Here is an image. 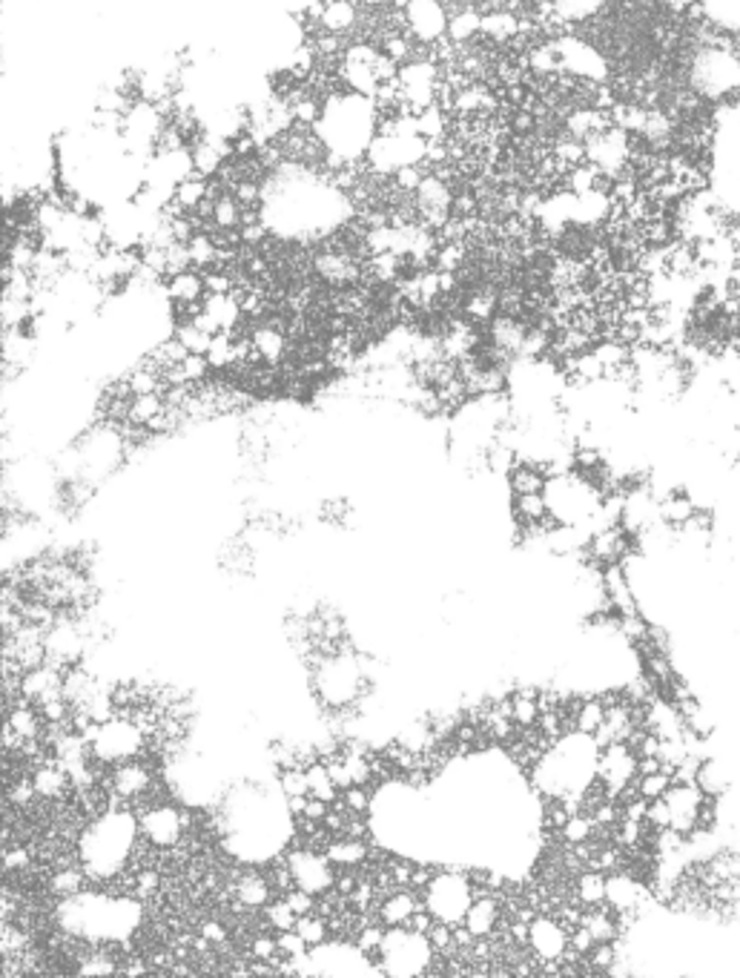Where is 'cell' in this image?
Masks as SVG:
<instances>
[{"mask_svg":"<svg viewBox=\"0 0 740 978\" xmlns=\"http://www.w3.org/2000/svg\"><path fill=\"white\" fill-rule=\"evenodd\" d=\"M482 35L494 43L514 41L519 35V18L511 9H488L482 12Z\"/></svg>","mask_w":740,"mask_h":978,"instance_id":"cell-13","label":"cell"},{"mask_svg":"<svg viewBox=\"0 0 740 978\" xmlns=\"http://www.w3.org/2000/svg\"><path fill=\"white\" fill-rule=\"evenodd\" d=\"M296 921H299V915H296L293 910H290V904H287L284 898H282V901H276V904H270V907L264 910V924L270 927V930H276V933L293 930Z\"/></svg>","mask_w":740,"mask_h":978,"instance_id":"cell-34","label":"cell"},{"mask_svg":"<svg viewBox=\"0 0 740 978\" xmlns=\"http://www.w3.org/2000/svg\"><path fill=\"white\" fill-rule=\"evenodd\" d=\"M250 339H253V348H256V353L261 356L264 364H276L287 353L284 333L276 325H261V327H256L250 333Z\"/></svg>","mask_w":740,"mask_h":978,"instance_id":"cell-16","label":"cell"},{"mask_svg":"<svg viewBox=\"0 0 740 978\" xmlns=\"http://www.w3.org/2000/svg\"><path fill=\"white\" fill-rule=\"evenodd\" d=\"M287 866H290V872H293L296 887L313 892V896H324V892L331 889L333 881H336V875L331 870L333 864H327L324 852L296 847L293 852L287 855Z\"/></svg>","mask_w":740,"mask_h":978,"instance_id":"cell-3","label":"cell"},{"mask_svg":"<svg viewBox=\"0 0 740 978\" xmlns=\"http://www.w3.org/2000/svg\"><path fill=\"white\" fill-rule=\"evenodd\" d=\"M164 408H167V402H164L161 394H138V396H132V402H129L127 422L147 427L155 417H159V413H164Z\"/></svg>","mask_w":740,"mask_h":978,"instance_id":"cell-24","label":"cell"},{"mask_svg":"<svg viewBox=\"0 0 740 978\" xmlns=\"http://www.w3.org/2000/svg\"><path fill=\"white\" fill-rule=\"evenodd\" d=\"M605 881H609V875L594 870V866H586V870L574 878V898L586 910L600 907V904H605Z\"/></svg>","mask_w":740,"mask_h":978,"instance_id":"cell-15","label":"cell"},{"mask_svg":"<svg viewBox=\"0 0 740 978\" xmlns=\"http://www.w3.org/2000/svg\"><path fill=\"white\" fill-rule=\"evenodd\" d=\"M32 847H12V849H6L4 852V861H6V870H12V872H27L29 870V866L35 864L32 861Z\"/></svg>","mask_w":740,"mask_h":978,"instance_id":"cell-46","label":"cell"},{"mask_svg":"<svg viewBox=\"0 0 740 978\" xmlns=\"http://www.w3.org/2000/svg\"><path fill=\"white\" fill-rule=\"evenodd\" d=\"M50 892L58 898H69L75 896V892L83 889V884H87V878H83V870H78V866H60V870H55L50 875Z\"/></svg>","mask_w":740,"mask_h":978,"instance_id":"cell-27","label":"cell"},{"mask_svg":"<svg viewBox=\"0 0 740 978\" xmlns=\"http://www.w3.org/2000/svg\"><path fill=\"white\" fill-rule=\"evenodd\" d=\"M284 901L290 904V910H293L296 915H310V912H316V898H313V892L301 889V887H293L290 892H284Z\"/></svg>","mask_w":740,"mask_h":978,"instance_id":"cell-43","label":"cell"},{"mask_svg":"<svg viewBox=\"0 0 740 978\" xmlns=\"http://www.w3.org/2000/svg\"><path fill=\"white\" fill-rule=\"evenodd\" d=\"M422 904L428 907L440 921L456 924L465 919V912L474 901V892H471V881H465L463 875H436L433 881L425 887L422 892Z\"/></svg>","mask_w":740,"mask_h":978,"instance_id":"cell-1","label":"cell"},{"mask_svg":"<svg viewBox=\"0 0 740 978\" xmlns=\"http://www.w3.org/2000/svg\"><path fill=\"white\" fill-rule=\"evenodd\" d=\"M417 195V210L428 227H445L454 210V192L442 176H425Z\"/></svg>","mask_w":740,"mask_h":978,"instance_id":"cell-4","label":"cell"},{"mask_svg":"<svg viewBox=\"0 0 740 978\" xmlns=\"http://www.w3.org/2000/svg\"><path fill=\"white\" fill-rule=\"evenodd\" d=\"M368 9H385V6H393V0H362Z\"/></svg>","mask_w":740,"mask_h":978,"instance_id":"cell-53","label":"cell"},{"mask_svg":"<svg viewBox=\"0 0 740 978\" xmlns=\"http://www.w3.org/2000/svg\"><path fill=\"white\" fill-rule=\"evenodd\" d=\"M594 833H597V824H594V818L588 812H574L565 821V826L560 829V838H563L565 847H577V843L591 841Z\"/></svg>","mask_w":740,"mask_h":978,"instance_id":"cell-29","label":"cell"},{"mask_svg":"<svg viewBox=\"0 0 740 978\" xmlns=\"http://www.w3.org/2000/svg\"><path fill=\"white\" fill-rule=\"evenodd\" d=\"M496 304H500V301H496V299L491 296V293H485V296H474V299H471V301L465 304V310H468L471 319L485 322V319H491V316H494Z\"/></svg>","mask_w":740,"mask_h":978,"instance_id":"cell-44","label":"cell"},{"mask_svg":"<svg viewBox=\"0 0 740 978\" xmlns=\"http://www.w3.org/2000/svg\"><path fill=\"white\" fill-rule=\"evenodd\" d=\"M175 336L181 339V345H184L190 353H207L210 350V341H213V333H207V330H201L196 322H181Z\"/></svg>","mask_w":740,"mask_h":978,"instance_id":"cell-33","label":"cell"},{"mask_svg":"<svg viewBox=\"0 0 740 978\" xmlns=\"http://www.w3.org/2000/svg\"><path fill=\"white\" fill-rule=\"evenodd\" d=\"M417 129H419V136H425L428 141H442L448 121H445V113L440 109V104H431V106H425L422 113H417Z\"/></svg>","mask_w":740,"mask_h":978,"instance_id":"cell-31","label":"cell"},{"mask_svg":"<svg viewBox=\"0 0 740 978\" xmlns=\"http://www.w3.org/2000/svg\"><path fill=\"white\" fill-rule=\"evenodd\" d=\"M250 958L273 961L276 967H278V964H282V961H278V958H282V952H278V938L264 935V933L253 935V938H250Z\"/></svg>","mask_w":740,"mask_h":978,"instance_id":"cell-35","label":"cell"},{"mask_svg":"<svg viewBox=\"0 0 740 978\" xmlns=\"http://www.w3.org/2000/svg\"><path fill=\"white\" fill-rule=\"evenodd\" d=\"M199 935H201L204 941H207V944H213V947H222L224 941H230L227 924H224V921H218V919L204 921V924L199 927Z\"/></svg>","mask_w":740,"mask_h":978,"instance_id":"cell-48","label":"cell"},{"mask_svg":"<svg viewBox=\"0 0 740 978\" xmlns=\"http://www.w3.org/2000/svg\"><path fill=\"white\" fill-rule=\"evenodd\" d=\"M697 784L700 789L709 794V798H721V794L729 789V775L723 772V766L718 761H700V769H697Z\"/></svg>","mask_w":740,"mask_h":978,"instance_id":"cell-28","label":"cell"},{"mask_svg":"<svg viewBox=\"0 0 740 978\" xmlns=\"http://www.w3.org/2000/svg\"><path fill=\"white\" fill-rule=\"evenodd\" d=\"M385 927L382 924H368L356 933V950L362 956H370V952H379L385 944Z\"/></svg>","mask_w":740,"mask_h":978,"instance_id":"cell-36","label":"cell"},{"mask_svg":"<svg viewBox=\"0 0 740 978\" xmlns=\"http://www.w3.org/2000/svg\"><path fill=\"white\" fill-rule=\"evenodd\" d=\"M419 907H425L422 904V896L419 892H414L410 887H402L396 889L393 896H387L382 904H379V915H382V924H393V927H408L410 915H414Z\"/></svg>","mask_w":740,"mask_h":978,"instance_id":"cell-9","label":"cell"},{"mask_svg":"<svg viewBox=\"0 0 740 978\" xmlns=\"http://www.w3.org/2000/svg\"><path fill=\"white\" fill-rule=\"evenodd\" d=\"M324 763H327V772H331L333 784H336L339 789L354 786V778H350V769H347V763H345V757H333V761H331V757H327Z\"/></svg>","mask_w":740,"mask_h":978,"instance_id":"cell-50","label":"cell"},{"mask_svg":"<svg viewBox=\"0 0 740 978\" xmlns=\"http://www.w3.org/2000/svg\"><path fill=\"white\" fill-rule=\"evenodd\" d=\"M282 789H284L287 798H299V794H310L305 766H290V769H282Z\"/></svg>","mask_w":740,"mask_h":978,"instance_id":"cell-37","label":"cell"},{"mask_svg":"<svg viewBox=\"0 0 740 978\" xmlns=\"http://www.w3.org/2000/svg\"><path fill=\"white\" fill-rule=\"evenodd\" d=\"M508 485H511L514 494H534V491H545L549 476H545L542 466H531V462L519 459L517 466L508 471Z\"/></svg>","mask_w":740,"mask_h":978,"instance_id":"cell-20","label":"cell"},{"mask_svg":"<svg viewBox=\"0 0 740 978\" xmlns=\"http://www.w3.org/2000/svg\"><path fill=\"white\" fill-rule=\"evenodd\" d=\"M588 964H591V970L594 973H609L611 970V964H614V958H617V952H614V941H600V944H594V950L588 952Z\"/></svg>","mask_w":740,"mask_h":978,"instance_id":"cell-39","label":"cell"},{"mask_svg":"<svg viewBox=\"0 0 740 978\" xmlns=\"http://www.w3.org/2000/svg\"><path fill=\"white\" fill-rule=\"evenodd\" d=\"M207 359L213 368H233V364L238 362V350H236V336L233 330H222V333H215L213 341H210V350H207Z\"/></svg>","mask_w":740,"mask_h":978,"instance_id":"cell-25","label":"cell"},{"mask_svg":"<svg viewBox=\"0 0 740 978\" xmlns=\"http://www.w3.org/2000/svg\"><path fill=\"white\" fill-rule=\"evenodd\" d=\"M290 113H293V118L299 121L301 127H310V124H316V121L322 118V106H319V101L313 95H299Z\"/></svg>","mask_w":740,"mask_h":978,"instance_id":"cell-38","label":"cell"},{"mask_svg":"<svg viewBox=\"0 0 740 978\" xmlns=\"http://www.w3.org/2000/svg\"><path fill=\"white\" fill-rule=\"evenodd\" d=\"M308 947L310 944L296 930L278 933V952H282V956H287V958H305V950Z\"/></svg>","mask_w":740,"mask_h":978,"instance_id":"cell-42","label":"cell"},{"mask_svg":"<svg viewBox=\"0 0 740 978\" xmlns=\"http://www.w3.org/2000/svg\"><path fill=\"white\" fill-rule=\"evenodd\" d=\"M204 285H207V293H233V278H230L224 270L207 273L204 276Z\"/></svg>","mask_w":740,"mask_h":978,"instance_id":"cell-51","label":"cell"},{"mask_svg":"<svg viewBox=\"0 0 740 978\" xmlns=\"http://www.w3.org/2000/svg\"><path fill=\"white\" fill-rule=\"evenodd\" d=\"M342 801H345V806H347V810L354 812V815H365V812H368V806H370V794H368V789H365V786L354 784V786H347V789H345Z\"/></svg>","mask_w":740,"mask_h":978,"instance_id":"cell-45","label":"cell"},{"mask_svg":"<svg viewBox=\"0 0 740 978\" xmlns=\"http://www.w3.org/2000/svg\"><path fill=\"white\" fill-rule=\"evenodd\" d=\"M316 273L333 285H347L354 281V276H359L354 259L347 253H322L316 255Z\"/></svg>","mask_w":740,"mask_h":978,"instance_id":"cell-18","label":"cell"},{"mask_svg":"<svg viewBox=\"0 0 740 978\" xmlns=\"http://www.w3.org/2000/svg\"><path fill=\"white\" fill-rule=\"evenodd\" d=\"M477 35H482V12L477 6H463L448 15V41L454 46L474 41Z\"/></svg>","mask_w":740,"mask_h":978,"instance_id":"cell-14","label":"cell"},{"mask_svg":"<svg viewBox=\"0 0 740 978\" xmlns=\"http://www.w3.org/2000/svg\"><path fill=\"white\" fill-rule=\"evenodd\" d=\"M190 815L175 810V806L167 803H155L147 812L141 815V833L152 847H178V841L184 838V833L190 829Z\"/></svg>","mask_w":740,"mask_h":978,"instance_id":"cell-2","label":"cell"},{"mask_svg":"<svg viewBox=\"0 0 740 978\" xmlns=\"http://www.w3.org/2000/svg\"><path fill=\"white\" fill-rule=\"evenodd\" d=\"M293 930L301 938H305L310 947H319V944H324V938H327V933H331V927H327L324 915L310 912V915H299V921H296Z\"/></svg>","mask_w":740,"mask_h":978,"instance_id":"cell-32","label":"cell"},{"mask_svg":"<svg viewBox=\"0 0 740 978\" xmlns=\"http://www.w3.org/2000/svg\"><path fill=\"white\" fill-rule=\"evenodd\" d=\"M646 824H649L651 829H666V826H672V810H669V803H666V798L651 801V803H649Z\"/></svg>","mask_w":740,"mask_h":978,"instance_id":"cell-47","label":"cell"},{"mask_svg":"<svg viewBox=\"0 0 740 978\" xmlns=\"http://www.w3.org/2000/svg\"><path fill=\"white\" fill-rule=\"evenodd\" d=\"M210 199V184L207 178L199 173H190L187 178H181L173 187V207L175 210L169 213H196L199 207Z\"/></svg>","mask_w":740,"mask_h":978,"instance_id":"cell-11","label":"cell"},{"mask_svg":"<svg viewBox=\"0 0 740 978\" xmlns=\"http://www.w3.org/2000/svg\"><path fill=\"white\" fill-rule=\"evenodd\" d=\"M674 784V778H672V769H660V772H649V775H637V780H635V789H637V794H640V798H646L649 803L651 801H660L663 798V794L666 792H669V786Z\"/></svg>","mask_w":740,"mask_h":978,"instance_id":"cell-30","label":"cell"},{"mask_svg":"<svg viewBox=\"0 0 740 978\" xmlns=\"http://www.w3.org/2000/svg\"><path fill=\"white\" fill-rule=\"evenodd\" d=\"M393 178H396V184H393V187H396L399 192H417V190H419V184L425 181V173H422V167H419V164H405V167H399V169H396Z\"/></svg>","mask_w":740,"mask_h":978,"instance_id":"cell-41","label":"cell"},{"mask_svg":"<svg viewBox=\"0 0 740 978\" xmlns=\"http://www.w3.org/2000/svg\"><path fill=\"white\" fill-rule=\"evenodd\" d=\"M502 901L496 896H482V898H474L471 901V907L465 912L463 924L468 927L471 933H474L477 938H491L496 924H500L502 919Z\"/></svg>","mask_w":740,"mask_h":978,"instance_id":"cell-8","label":"cell"},{"mask_svg":"<svg viewBox=\"0 0 740 978\" xmlns=\"http://www.w3.org/2000/svg\"><path fill=\"white\" fill-rule=\"evenodd\" d=\"M362 12L350 0H324L319 9V27L333 35H350L356 29Z\"/></svg>","mask_w":740,"mask_h":978,"instance_id":"cell-10","label":"cell"},{"mask_svg":"<svg viewBox=\"0 0 740 978\" xmlns=\"http://www.w3.org/2000/svg\"><path fill=\"white\" fill-rule=\"evenodd\" d=\"M305 772H308V786H310L313 798H322L327 803H333L339 798V786L333 784V778H331V772H327V763L324 761L310 763Z\"/></svg>","mask_w":740,"mask_h":978,"instance_id":"cell-26","label":"cell"},{"mask_svg":"<svg viewBox=\"0 0 740 978\" xmlns=\"http://www.w3.org/2000/svg\"><path fill=\"white\" fill-rule=\"evenodd\" d=\"M626 554H628V534L620 525L600 528L588 543V557L594 566H611V562H620Z\"/></svg>","mask_w":740,"mask_h":978,"instance_id":"cell-7","label":"cell"},{"mask_svg":"<svg viewBox=\"0 0 740 978\" xmlns=\"http://www.w3.org/2000/svg\"><path fill=\"white\" fill-rule=\"evenodd\" d=\"M387 870H391L393 881H396L399 887H410V878H414V866H410L408 861H393V864H387Z\"/></svg>","mask_w":740,"mask_h":978,"instance_id":"cell-52","label":"cell"},{"mask_svg":"<svg viewBox=\"0 0 740 978\" xmlns=\"http://www.w3.org/2000/svg\"><path fill=\"white\" fill-rule=\"evenodd\" d=\"M224 155H227V146L222 141L204 138V141H199L196 150H192V167H196L199 176L210 178V176L218 173V169H222Z\"/></svg>","mask_w":740,"mask_h":978,"instance_id":"cell-22","label":"cell"},{"mask_svg":"<svg viewBox=\"0 0 740 978\" xmlns=\"http://www.w3.org/2000/svg\"><path fill=\"white\" fill-rule=\"evenodd\" d=\"M528 947L537 956V961H560L568 952V930L551 912H540L531 921Z\"/></svg>","mask_w":740,"mask_h":978,"instance_id":"cell-6","label":"cell"},{"mask_svg":"<svg viewBox=\"0 0 740 978\" xmlns=\"http://www.w3.org/2000/svg\"><path fill=\"white\" fill-rule=\"evenodd\" d=\"M382 52L387 58H393L396 64H399V60H405V64H408V60L414 58V43H410L408 38H402V32H393V35H387V38H385Z\"/></svg>","mask_w":740,"mask_h":978,"instance_id":"cell-40","label":"cell"},{"mask_svg":"<svg viewBox=\"0 0 740 978\" xmlns=\"http://www.w3.org/2000/svg\"><path fill=\"white\" fill-rule=\"evenodd\" d=\"M514 513L517 520L523 525H537L542 522L545 517L551 513L549 508V497H545L542 491H534V494H514Z\"/></svg>","mask_w":740,"mask_h":978,"instance_id":"cell-23","label":"cell"},{"mask_svg":"<svg viewBox=\"0 0 740 978\" xmlns=\"http://www.w3.org/2000/svg\"><path fill=\"white\" fill-rule=\"evenodd\" d=\"M327 861L333 866H345V870H356L359 864H368V847L365 838H350V835H339L333 838V843L327 847Z\"/></svg>","mask_w":740,"mask_h":978,"instance_id":"cell-12","label":"cell"},{"mask_svg":"<svg viewBox=\"0 0 740 978\" xmlns=\"http://www.w3.org/2000/svg\"><path fill=\"white\" fill-rule=\"evenodd\" d=\"M167 293H169V299H173L175 304H199L204 296H207V285H204V276L201 273L184 270V273L173 276Z\"/></svg>","mask_w":740,"mask_h":978,"instance_id":"cell-19","label":"cell"},{"mask_svg":"<svg viewBox=\"0 0 740 978\" xmlns=\"http://www.w3.org/2000/svg\"><path fill=\"white\" fill-rule=\"evenodd\" d=\"M313 46H316V52L322 58H336L339 52H342V35H333V32H319V38L313 41Z\"/></svg>","mask_w":740,"mask_h":978,"instance_id":"cell-49","label":"cell"},{"mask_svg":"<svg viewBox=\"0 0 740 978\" xmlns=\"http://www.w3.org/2000/svg\"><path fill=\"white\" fill-rule=\"evenodd\" d=\"M405 23L410 35L422 43L440 41L448 35V12L442 0H410L405 6Z\"/></svg>","mask_w":740,"mask_h":978,"instance_id":"cell-5","label":"cell"},{"mask_svg":"<svg viewBox=\"0 0 740 978\" xmlns=\"http://www.w3.org/2000/svg\"><path fill=\"white\" fill-rule=\"evenodd\" d=\"M658 505H660V520H663V525H669V528H683V525L695 517V511H697L695 499H691L689 494H681V491H672V494L660 497Z\"/></svg>","mask_w":740,"mask_h":978,"instance_id":"cell-17","label":"cell"},{"mask_svg":"<svg viewBox=\"0 0 740 978\" xmlns=\"http://www.w3.org/2000/svg\"><path fill=\"white\" fill-rule=\"evenodd\" d=\"M270 878L264 875H256V872H247L238 878L236 884V901L245 904V907L256 910V907H264L267 901H270Z\"/></svg>","mask_w":740,"mask_h":978,"instance_id":"cell-21","label":"cell"}]
</instances>
